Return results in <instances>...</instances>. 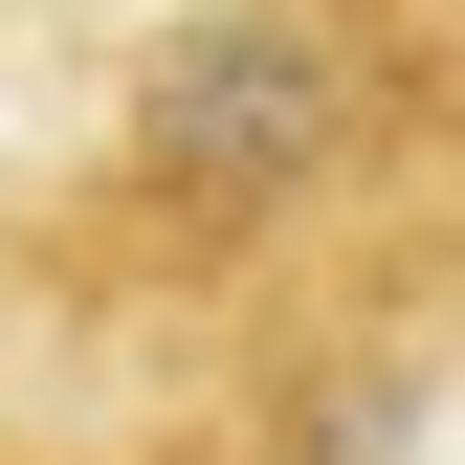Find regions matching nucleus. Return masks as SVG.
<instances>
[{
    "label": "nucleus",
    "mask_w": 465,
    "mask_h": 465,
    "mask_svg": "<svg viewBox=\"0 0 465 465\" xmlns=\"http://www.w3.org/2000/svg\"><path fill=\"white\" fill-rule=\"evenodd\" d=\"M332 111H355V67H332L311 0H222V23L155 45L134 178H155V200H288V178H332Z\"/></svg>",
    "instance_id": "obj_1"
}]
</instances>
